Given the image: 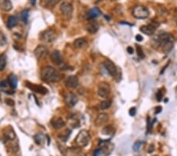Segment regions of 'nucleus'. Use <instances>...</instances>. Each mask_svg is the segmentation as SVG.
Masks as SVG:
<instances>
[{"label": "nucleus", "mask_w": 177, "mask_h": 156, "mask_svg": "<svg viewBox=\"0 0 177 156\" xmlns=\"http://www.w3.org/2000/svg\"><path fill=\"white\" fill-rule=\"evenodd\" d=\"M66 85L68 88H75L79 85V80L76 76H70L67 77L66 81Z\"/></svg>", "instance_id": "obj_15"}, {"label": "nucleus", "mask_w": 177, "mask_h": 156, "mask_svg": "<svg viewBox=\"0 0 177 156\" xmlns=\"http://www.w3.org/2000/svg\"><path fill=\"white\" fill-rule=\"evenodd\" d=\"M41 77L43 81L51 83H58L62 79L61 73L52 66H46L43 69Z\"/></svg>", "instance_id": "obj_2"}, {"label": "nucleus", "mask_w": 177, "mask_h": 156, "mask_svg": "<svg viewBox=\"0 0 177 156\" xmlns=\"http://www.w3.org/2000/svg\"><path fill=\"white\" fill-rule=\"evenodd\" d=\"M176 24H177V20H176Z\"/></svg>", "instance_id": "obj_44"}, {"label": "nucleus", "mask_w": 177, "mask_h": 156, "mask_svg": "<svg viewBox=\"0 0 177 156\" xmlns=\"http://www.w3.org/2000/svg\"><path fill=\"white\" fill-rule=\"evenodd\" d=\"M70 133H71V132H70V130H66V131H65V133L60 134L59 137L62 139V141L66 142V141L68 140V138L70 137Z\"/></svg>", "instance_id": "obj_29"}, {"label": "nucleus", "mask_w": 177, "mask_h": 156, "mask_svg": "<svg viewBox=\"0 0 177 156\" xmlns=\"http://www.w3.org/2000/svg\"><path fill=\"white\" fill-rule=\"evenodd\" d=\"M8 83H9V85H10L12 88L15 89L18 86V78H17V77L13 73L10 74L8 77Z\"/></svg>", "instance_id": "obj_22"}, {"label": "nucleus", "mask_w": 177, "mask_h": 156, "mask_svg": "<svg viewBox=\"0 0 177 156\" xmlns=\"http://www.w3.org/2000/svg\"><path fill=\"white\" fill-rule=\"evenodd\" d=\"M29 17V10H25L21 13V19L23 21L24 23H27Z\"/></svg>", "instance_id": "obj_28"}, {"label": "nucleus", "mask_w": 177, "mask_h": 156, "mask_svg": "<svg viewBox=\"0 0 177 156\" xmlns=\"http://www.w3.org/2000/svg\"><path fill=\"white\" fill-rule=\"evenodd\" d=\"M129 114L131 117H134V116L136 114V108L135 107H131L130 110H129Z\"/></svg>", "instance_id": "obj_36"}, {"label": "nucleus", "mask_w": 177, "mask_h": 156, "mask_svg": "<svg viewBox=\"0 0 177 156\" xmlns=\"http://www.w3.org/2000/svg\"><path fill=\"white\" fill-rule=\"evenodd\" d=\"M135 40L137 41H139V42H141V41L143 40V37L141 36V35H136V36H135Z\"/></svg>", "instance_id": "obj_40"}, {"label": "nucleus", "mask_w": 177, "mask_h": 156, "mask_svg": "<svg viewBox=\"0 0 177 156\" xmlns=\"http://www.w3.org/2000/svg\"><path fill=\"white\" fill-rule=\"evenodd\" d=\"M101 153H102V150L101 149H97L96 151H94V155L93 156H99Z\"/></svg>", "instance_id": "obj_38"}, {"label": "nucleus", "mask_w": 177, "mask_h": 156, "mask_svg": "<svg viewBox=\"0 0 177 156\" xmlns=\"http://www.w3.org/2000/svg\"><path fill=\"white\" fill-rule=\"evenodd\" d=\"M111 92V88L107 82H101L98 88V96L102 99H106Z\"/></svg>", "instance_id": "obj_6"}, {"label": "nucleus", "mask_w": 177, "mask_h": 156, "mask_svg": "<svg viewBox=\"0 0 177 156\" xmlns=\"http://www.w3.org/2000/svg\"><path fill=\"white\" fill-rule=\"evenodd\" d=\"M99 29V25L97 23L96 21H90L87 25V31L90 34H94L98 32Z\"/></svg>", "instance_id": "obj_17"}, {"label": "nucleus", "mask_w": 177, "mask_h": 156, "mask_svg": "<svg viewBox=\"0 0 177 156\" xmlns=\"http://www.w3.org/2000/svg\"><path fill=\"white\" fill-rule=\"evenodd\" d=\"M34 139H35V141L37 144L41 145L44 140V136L43 135L42 133H36L34 137Z\"/></svg>", "instance_id": "obj_26"}, {"label": "nucleus", "mask_w": 177, "mask_h": 156, "mask_svg": "<svg viewBox=\"0 0 177 156\" xmlns=\"http://www.w3.org/2000/svg\"><path fill=\"white\" fill-rule=\"evenodd\" d=\"M90 139V134H89L88 132L86 131V130H81L78 133V135H77L75 140V142L78 147H86L88 144Z\"/></svg>", "instance_id": "obj_5"}, {"label": "nucleus", "mask_w": 177, "mask_h": 156, "mask_svg": "<svg viewBox=\"0 0 177 156\" xmlns=\"http://www.w3.org/2000/svg\"><path fill=\"white\" fill-rule=\"evenodd\" d=\"M0 8L3 11L10 12L13 9V5L10 0H0Z\"/></svg>", "instance_id": "obj_19"}, {"label": "nucleus", "mask_w": 177, "mask_h": 156, "mask_svg": "<svg viewBox=\"0 0 177 156\" xmlns=\"http://www.w3.org/2000/svg\"><path fill=\"white\" fill-rule=\"evenodd\" d=\"M8 84L9 83L6 81H2L0 82V87L1 88H6V87H7Z\"/></svg>", "instance_id": "obj_37"}, {"label": "nucleus", "mask_w": 177, "mask_h": 156, "mask_svg": "<svg viewBox=\"0 0 177 156\" xmlns=\"http://www.w3.org/2000/svg\"><path fill=\"white\" fill-rule=\"evenodd\" d=\"M87 41L85 38H78L74 41V43H73L74 47H77V48H81V47H84L85 45L87 44Z\"/></svg>", "instance_id": "obj_23"}, {"label": "nucleus", "mask_w": 177, "mask_h": 156, "mask_svg": "<svg viewBox=\"0 0 177 156\" xmlns=\"http://www.w3.org/2000/svg\"><path fill=\"white\" fill-rule=\"evenodd\" d=\"M132 15L136 19H146L150 15V11L146 6L138 5V6H135V7L133 8Z\"/></svg>", "instance_id": "obj_4"}, {"label": "nucleus", "mask_w": 177, "mask_h": 156, "mask_svg": "<svg viewBox=\"0 0 177 156\" xmlns=\"http://www.w3.org/2000/svg\"><path fill=\"white\" fill-rule=\"evenodd\" d=\"M5 102L10 106H14V101L13 100V99H9V98L6 99H5Z\"/></svg>", "instance_id": "obj_35"}, {"label": "nucleus", "mask_w": 177, "mask_h": 156, "mask_svg": "<svg viewBox=\"0 0 177 156\" xmlns=\"http://www.w3.org/2000/svg\"><path fill=\"white\" fill-rule=\"evenodd\" d=\"M3 136L5 138V140H17L15 132L14 131L13 128L10 126L6 127L3 129Z\"/></svg>", "instance_id": "obj_13"}, {"label": "nucleus", "mask_w": 177, "mask_h": 156, "mask_svg": "<svg viewBox=\"0 0 177 156\" xmlns=\"http://www.w3.org/2000/svg\"><path fill=\"white\" fill-rule=\"evenodd\" d=\"M158 26V24H150V25H142L140 28V31L142 33L147 35V36H152L156 32L157 27Z\"/></svg>", "instance_id": "obj_11"}, {"label": "nucleus", "mask_w": 177, "mask_h": 156, "mask_svg": "<svg viewBox=\"0 0 177 156\" xmlns=\"http://www.w3.org/2000/svg\"><path fill=\"white\" fill-rule=\"evenodd\" d=\"M136 52L137 55L139 56V58H140L141 59H143L145 58V54L142 50V47L141 46H137L136 47Z\"/></svg>", "instance_id": "obj_30"}, {"label": "nucleus", "mask_w": 177, "mask_h": 156, "mask_svg": "<svg viewBox=\"0 0 177 156\" xmlns=\"http://www.w3.org/2000/svg\"><path fill=\"white\" fill-rule=\"evenodd\" d=\"M127 51H128V54H132L133 53H134V49L132 48V47H128Z\"/></svg>", "instance_id": "obj_39"}, {"label": "nucleus", "mask_w": 177, "mask_h": 156, "mask_svg": "<svg viewBox=\"0 0 177 156\" xmlns=\"http://www.w3.org/2000/svg\"><path fill=\"white\" fill-rule=\"evenodd\" d=\"M40 38L45 43H52L57 38V33L54 29H47L41 34Z\"/></svg>", "instance_id": "obj_8"}, {"label": "nucleus", "mask_w": 177, "mask_h": 156, "mask_svg": "<svg viewBox=\"0 0 177 156\" xmlns=\"http://www.w3.org/2000/svg\"><path fill=\"white\" fill-rule=\"evenodd\" d=\"M143 144H144V143L142 142V141H136V142L133 144V147H132L133 150L135 151L140 150V148L142 147V146Z\"/></svg>", "instance_id": "obj_31"}, {"label": "nucleus", "mask_w": 177, "mask_h": 156, "mask_svg": "<svg viewBox=\"0 0 177 156\" xmlns=\"http://www.w3.org/2000/svg\"><path fill=\"white\" fill-rule=\"evenodd\" d=\"M64 99L66 105L70 107H73L78 102V97L73 92L66 93L65 95Z\"/></svg>", "instance_id": "obj_9"}, {"label": "nucleus", "mask_w": 177, "mask_h": 156, "mask_svg": "<svg viewBox=\"0 0 177 156\" xmlns=\"http://www.w3.org/2000/svg\"><path fill=\"white\" fill-rule=\"evenodd\" d=\"M163 96H164L163 92H162V89H159V90L158 91V92H157V94H156L157 100H158V102H161V101L162 100V99H163Z\"/></svg>", "instance_id": "obj_34"}, {"label": "nucleus", "mask_w": 177, "mask_h": 156, "mask_svg": "<svg viewBox=\"0 0 177 156\" xmlns=\"http://www.w3.org/2000/svg\"><path fill=\"white\" fill-rule=\"evenodd\" d=\"M6 42H7V40H6V37L5 36V35L0 33V46H5L6 44Z\"/></svg>", "instance_id": "obj_33"}, {"label": "nucleus", "mask_w": 177, "mask_h": 156, "mask_svg": "<svg viewBox=\"0 0 177 156\" xmlns=\"http://www.w3.org/2000/svg\"><path fill=\"white\" fill-rule=\"evenodd\" d=\"M7 57L5 54H2L0 55V71H3L6 66Z\"/></svg>", "instance_id": "obj_24"}, {"label": "nucleus", "mask_w": 177, "mask_h": 156, "mask_svg": "<svg viewBox=\"0 0 177 156\" xmlns=\"http://www.w3.org/2000/svg\"><path fill=\"white\" fill-rule=\"evenodd\" d=\"M48 54V49L44 45H39L34 50V54L37 59H43Z\"/></svg>", "instance_id": "obj_10"}, {"label": "nucleus", "mask_w": 177, "mask_h": 156, "mask_svg": "<svg viewBox=\"0 0 177 156\" xmlns=\"http://www.w3.org/2000/svg\"><path fill=\"white\" fill-rule=\"evenodd\" d=\"M36 2V0H31V4L32 5V6H34V5H35Z\"/></svg>", "instance_id": "obj_42"}, {"label": "nucleus", "mask_w": 177, "mask_h": 156, "mask_svg": "<svg viewBox=\"0 0 177 156\" xmlns=\"http://www.w3.org/2000/svg\"><path fill=\"white\" fill-rule=\"evenodd\" d=\"M18 24V18L16 16H10L8 18L7 21V27L9 29H13Z\"/></svg>", "instance_id": "obj_21"}, {"label": "nucleus", "mask_w": 177, "mask_h": 156, "mask_svg": "<svg viewBox=\"0 0 177 156\" xmlns=\"http://www.w3.org/2000/svg\"><path fill=\"white\" fill-rule=\"evenodd\" d=\"M114 133V127L112 125H107L102 129V133L104 135H112Z\"/></svg>", "instance_id": "obj_27"}, {"label": "nucleus", "mask_w": 177, "mask_h": 156, "mask_svg": "<svg viewBox=\"0 0 177 156\" xmlns=\"http://www.w3.org/2000/svg\"><path fill=\"white\" fill-rule=\"evenodd\" d=\"M103 66H104L105 69H106L107 73L112 77H114V79H116L117 81H121V71L114 62L110 61V60L106 59L103 62Z\"/></svg>", "instance_id": "obj_3"}, {"label": "nucleus", "mask_w": 177, "mask_h": 156, "mask_svg": "<svg viewBox=\"0 0 177 156\" xmlns=\"http://www.w3.org/2000/svg\"><path fill=\"white\" fill-rule=\"evenodd\" d=\"M156 112H155V114H158V113H160V112L162 111V106H158V107L156 108Z\"/></svg>", "instance_id": "obj_41"}, {"label": "nucleus", "mask_w": 177, "mask_h": 156, "mask_svg": "<svg viewBox=\"0 0 177 156\" xmlns=\"http://www.w3.org/2000/svg\"><path fill=\"white\" fill-rule=\"evenodd\" d=\"M50 60H51V62L54 65H57V66H61L63 63L62 54H61L59 50H55L51 52V54H50Z\"/></svg>", "instance_id": "obj_14"}, {"label": "nucleus", "mask_w": 177, "mask_h": 156, "mask_svg": "<svg viewBox=\"0 0 177 156\" xmlns=\"http://www.w3.org/2000/svg\"><path fill=\"white\" fill-rule=\"evenodd\" d=\"M51 125L53 128L56 129H60L63 128L66 125V122L62 118H55L51 121Z\"/></svg>", "instance_id": "obj_18"}, {"label": "nucleus", "mask_w": 177, "mask_h": 156, "mask_svg": "<svg viewBox=\"0 0 177 156\" xmlns=\"http://www.w3.org/2000/svg\"><path fill=\"white\" fill-rule=\"evenodd\" d=\"M101 14L100 10L97 7L91 8L90 10H89V11L87 12V18L89 20H92L98 17V16Z\"/></svg>", "instance_id": "obj_20"}, {"label": "nucleus", "mask_w": 177, "mask_h": 156, "mask_svg": "<svg viewBox=\"0 0 177 156\" xmlns=\"http://www.w3.org/2000/svg\"><path fill=\"white\" fill-rule=\"evenodd\" d=\"M108 120H109V115L107 114H105V113L99 114L95 119V125L97 126H101V125L106 123Z\"/></svg>", "instance_id": "obj_16"}, {"label": "nucleus", "mask_w": 177, "mask_h": 156, "mask_svg": "<svg viewBox=\"0 0 177 156\" xmlns=\"http://www.w3.org/2000/svg\"><path fill=\"white\" fill-rule=\"evenodd\" d=\"M26 87H27V88H29V89H31V90L33 91V92H36V93H39V94L46 95V93L48 92V90H47V88H46L45 87L42 86V85L27 83Z\"/></svg>", "instance_id": "obj_12"}, {"label": "nucleus", "mask_w": 177, "mask_h": 156, "mask_svg": "<svg viewBox=\"0 0 177 156\" xmlns=\"http://www.w3.org/2000/svg\"><path fill=\"white\" fill-rule=\"evenodd\" d=\"M60 10L64 17H66L68 19H70L73 16V6L70 2H64L60 6Z\"/></svg>", "instance_id": "obj_7"}, {"label": "nucleus", "mask_w": 177, "mask_h": 156, "mask_svg": "<svg viewBox=\"0 0 177 156\" xmlns=\"http://www.w3.org/2000/svg\"><path fill=\"white\" fill-rule=\"evenodd\" d=\"M0 100H1V95H0Z\"/></svg>", "instance_id": "obj_43"}, {"label": "nucleus", "mask_w": 177, "mask_h": 156, "mask_svg": "<svg viewBox=\"0 0 177 156\" xmlns=\"http://www.w3.org/2000/svg\"><path fill=\"white\" fill-rule=\"evenodd\" d=\"M59 2L60 0H46V4L48 7H54Z\"/></svg>", "instance_id": "obj_32"}, {"label": "nucleus", "mask_w": 177, "mask_h": 156, "mask_svg": "<svg viewBox=\"0 0 177 156\" xmlns=\"http://www.w3.org/2000/svg\"><path fill=\"white\" fill-rule=\"evenodd\" d=\"M111 104H112L111 100H107V99H106V100L102 101V102H100L99 108H100V110H106L111 106Z\"/></svg>", "instance_id": "obj_25"}, {"label": "nucleus", "mask_w": 177, "mask_h": 156, "mask_svg": "<svg viewBox=\"0 0 177 156\" xmlns=\"http://www.w3.org/2000/svg\"><path fill=\"white\" fill-rule=\"evenodd\" d=\"M157 43L160 47H162L163 51L168 54L173 48L175 43V37L170 33H163L157 36Z\"/></svg>", "instance_id": "obj_1"}]
</instances>
